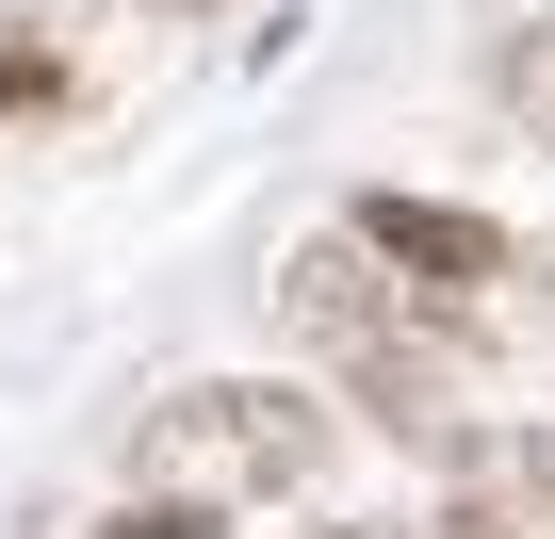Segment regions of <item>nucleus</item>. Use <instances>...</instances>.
<instances>
[{
  "instance_id": "1",
  "label": "nucleus",
  "mask_w": 555,
  "mask_h": 539,
  "mask_svg": "<svg viewBox=\"0 0 555 539\" xmlns=\"http://www.w3.org/2000/svg\"><path fill=\"white\" fill-rule=\"evenodd\" d=\"M311 474H327V409L295 376H180L131 409V506H164V523H245Z\"/></svg>"
},
{
  "instance_id": "2",
  "label": "nucleus",
  "mask_w": 555,
  "mask_h": 539,
  "mask_svg": "<svg viewBox=\"0 0 555 539\" xmlns=\"http://www.w3.org/2000/svg\"><path fill=\"white\" fill-rule=\"evenodd\" d=\"M261 311H278V344H311V360H344V376L409 344V295L376 279V245H360V229H311V245H278Z\"/></svg>"
},
{
  "instance_id": "3",
  "label": "nucleus",
  "mask_w": 555,
  "mask_h": 539,
  "mask_svg": "<svg viewBox=\"0 0 555 539\" xmlns=\"http://www.w3.org/2000/svg\"><path fill=\"white\" fill-rule=\"evenodd\" d=\"M344 229L376 245V279H392V295H425V311H474V295L506 279V229H490V213H457V196H409V180H360V196H344Z\"/></svg>"
},
{
  "instance_id": "4",
  "label": "nucleus",
  "mask_w": 555,
  "mask_h": 539,
  "mask_svg": "<svg viewBox=\"0 0 555 539\" xmlns=\"http://www.w3.org/2000/svg\"><path fill=\"white\" fill-rule=\"evenodd\" d=\"M490 99L555 147V34H539V17H522V34H490Z\"/></svg>"
},
{
  "instance_id": "5",
  "label": "nucleus",
  "mask_w": 555,
  "mask_h": 539,
  "mask_svg": "<svg viewBox=\"0 0 555 539\" xmlns=\"http://www.w3.org/2000/svg\"><path fill=\"white\" fill-rule=\"evenodd\" d=\"M490 490H506L522 523H555V425H506V441H490Z\"/></svg>"
},
{
  "instance_id": "6",
  "label": "nucleus",
  "mask_w": 555,
  "mask_h": 539,
  "mask_svg": "<svg viewBox=\"0 0 555 539\" xmlns=\"http://www.w3.org/2000/svg\"><path fill=\"white\" fill-rule=\"evenodd\" d=\"M82 539H196V523H164V506H115V523H82Z\"/></svg>"
},
{
  "instance_id": "7",
  "label": "nucleus",
  "mask_w": 555,
  "mask_h": 539,
  "mask_svg": "<svg viewBox=\"0 0 555 539\" xmlns=\"http://www.w3.org/2000/svg\"><path fill=\"white\" fill-rule=\"evenodd\" d=\"M311 539H409V523H311Z\"/></svg>"
},
{
  "instance_id": "8",
  "label": "nucleus",
  "mask_w": 555,
  "mask_h": 539,
  "mask_svg": "<svg viewBox=\"0 0 555 539\" xmlns=\"http://www.w3.org/2000/svg\"><path fill=\"white\" fill-rule=\"evenodd\" d=\"M147 17H212V0H147Z\"/></svg>"
}]
</instances>
